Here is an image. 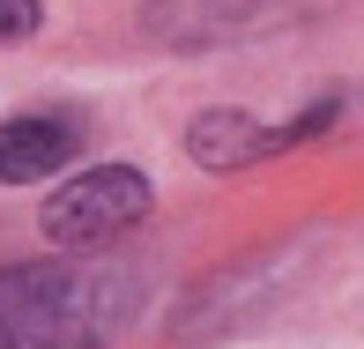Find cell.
<instances>
[{
  "instance_id": "cell-1",
  "label": "cell",
  "mask_w": 364,
  "mask_h": 349,
  "mask_svg": "<svg viewBox=\"0 0 364 349\" xmlns=\"http://www.w3.org/2000/svg\"><path fill=\"white\" fill-rule=\"evenodd\" d=\"M141 305V282L119 268H15L0 275V349H105Z\"/></svg>"
},
{
  "instance_id": "cell-2",
  "label": "cell",
  "mask_w": 364,
  "mask_h": 349,
  "mask_svg": "<svg viewBox=\"0 0 364 349\" xmlns=\"http://www.w3.org/2000/svg\"><path fill=\"white\" fill-rule=\"evenodd\" d=\"M149 215V178L134 163H97V171H75L68 186L45 201V238L53 245H75V253H90V245H112L119 230H134Z\"/></svg>"
},
{
  "instance_id": "cell-3",
  "label": "cell",
  "mask_w": 364,
  "mask_h": 349,
  "mask_svg": "<svg viewBox=\"0 0 364 349\" xmlns=\"http://www.w3.org/2000/svg\"><path fill=\"white\" fill-rule=\"evenodd\" d=\"M75 163V127L68 119H8L0 127V186H38V178Z\"/></svg>"
},
{
  "instance_id": "cell-4",
  "label": "cell",
  "mask_w": 364,
  "mask_h": 349,
  "mask_svg": "<svg viewBox=\"0 0 364 349\" xmlns=\"http://www.w3.org/2000/svg\"><path fill=\"white\" fill-rule=\"evenodd\" d=\"M186 149L208 171H238V163H253V156L275 149V127H253L245 112H201V119L186 127Z\"/></svg>"
},
{
  "instance_id": "cell-5",
  "label": "cell",
  "mask_w": 364,
  "mask_h": 349,
  "mask_svg": "<svg viewBox=\"0 0 364 349\" xmlns=\"http://www.w3.org/2000/svg\"><path fill=\"white\" fill-rule=\"evenodd\" d=\"M38 23H45V0H0V45L30 38Z\"/></svg>"
}]
</instances>
